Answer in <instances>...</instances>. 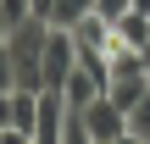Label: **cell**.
I'll return each mask as SVG.
<instances>
[{"label": "cell", "mask_w": 150, "mask_h": 144, "mask_svg": "<svg viewBox=\"0 0 150 144\" xmlns=\"http://www.w3.org/2000/svg\"><path fill=\"white\" fill-rule=\"evenodd\" d=\"M128 133H134V139H145V144H150V94H145V100H139V105H134V111H128Z\"/></svg>", "instance_id": "8992f818"}, {"label": "cell", "mask_w": 150, "mask_h": 144, "mask_svg": "<svg viewBox=\"0 0 150 144\" xmlns=\"http://www.w3.org/2000/svg\"><path fill=\"white\" fill-rule=\"evenodd\" d=\"M45 39H50V22L45 17H28V22H17L11 33H6V44H11V67H17V89H45Z\"/></svg>", "instance_id": "6da1fadb"}, {"label": "cell", "mask_w": 150, "mask_h": 144, "mask_svg": "<svg viewBox=\"0 0 150 144\" xmlns=\"http://www.w3.org/2000/svg\"><path fill=\"white\" fill-rule=\"evenodd\" d=\"M0 11H6V22H11V28L33 17V6H28V0H0Z\"/></svg>", "instance_id": "52a82bcc"}, {"label": "cell", "mask_w": 150, "mask_h": 144, "mask_svg": "<svg viewBox=\"0 0 150 144\" xmlns=\"http://www.w3.org/2000/svg\"><path fill=\"white\" fill-rule=\"evenodd\" d=\"M28 6H33V17H45V22H50V11H56V0H28Z\"/></svg>", "instance_id": "30bf717a"}, {"label": "cell", "mask_w": 150, "mask_h": 144, "mask_svg": "<svg viewBox=\"0 0 150 144\" xmlns=\"http://www.w3.org/2000/svg\"><path fill=\"white\" fill-rule=\"evenodd\" d=\"M78 117H83V128L95 133V144H111V139H122V133H128V111H122L111 94H106V100H95L89 111H78Z\"/></svg>", "instance_id": "3957f363"}, {"label": "cell", "mask_w": 150, "mask_h": 144, "mask_svg": "<svg viewBox=\"0 0 150 144\" xmlns=\"http://www.w3.org/2000/svg\"><path fill=\"white\" fill-rule=\"evenodd\" d=\"M72 67H78V44H72V33H67V28H50V39H45V89H61Z\"/></svg>", "instance_id": "7a4b0ae2"}, {"label": "cell", "mask_w": 150, "mask_h": 144, "mask_svg": "<svg viewBox=\"0 0 150 144\" xmlns=\"http://www.w3.org/2000/svg\"><path fill=\"white\" fill-rule=\"evenodd\" d=\"M11 100H17V89H0V128H11Z\"/></svg>", "instance_id": "9c48e42d"}, {"label": "cell", "mask_w": 150, "mask_h": 144, "mask_svg": "<svg viewBox=\"0 0 150 144\" xmlns=\"http://www.w3.org/2000/svg\"><path fill=\"white\" fill-rule=\"evenodd\" d=\"M89 11H95V0H56V11H50V28H67V33H72V28H78Z\"/></svg>", "instance_id": "5b68a950"}, {"label": "cell", "mask_w": 150, "mask_h": 144, "mask_svg": "<svg viewBox=\"0 0 150 144\" xmlns=\"http://www.w3.org/2000/svg\"><path fill=\"white\" fill-rule=\"evenodd\" d=\"M0 133H6V128H0Z\"/></svg>", "instance_id": "4fadbf2b"}, {"label": "cell", "mask_w": 150, "mask_h": 144, "mask_svg": "<svg viewBox=\"0 0 150 144\" xmlns=\"http://www.w3.org/2000/svg\"><path fill=\"white\" fill-rule=\"evenodd\" d=\"M111 144H145V139H134V133H122V139H111Z\"/></svg>", "instance_id": "8fae6325"}, {"label": "cell", "mask_w": 150, "mask_h": 144, "mask_svg": "<svg viewBox=\"0 0 150 144\" xmlns=\"http://www.w3.org/2000/svg\"><path fill=\"white\" fill-rule=\"evenodd\" d=\"M95 11H100L106 22H117V17H128V11H134V0H95Z\"/></svg>", "instance_id": "ba28073f"}, {"label": "cell", "mask_w": 150, "mask_h": 144, "mask_svg": "<svg viewBox=\"0 0 150 144\" xmlns=\"http://www.w3.org/2000/svg\"><path fill=\"white\" fill-rule=\"evenodd\" d=\"M134 11H145V17H150V0H134Z\"/></svg>", "instance_id": "7c38bea8"}, {"label": "cell", "mask_w": 150, "mask_h": 144, "mask_svg": "<svg viewBox=\"0 0 150 144\" xmlns=\"http://www.w3.org/2000/svg\"><path fill=\"white\" fill-rule=\"evenodd\" d=\"M117 44H128V50H145V44H150V17H145V11L117 17Z\"/></svg>", "instance_id": "277c9868"}]
</instances>
